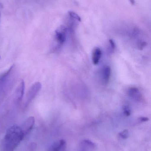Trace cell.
I'll use <instances>...</instances> for the list:
<instances>
[{
    "mask_svg": "<svg viewBox=\"0 0 151 151\" xmlns=\"http://www.w3.org/2000/svg\"><path fill=\"white\" fill-rule=\"evenodd\" d=\"M3 9V5L2 4L0 3V19H1V15Z\"/></svg>",
    "mask_w": 151,
    "mask_h": 151,
    "instance_id": "16",
    "label": "cell"
},
{
    "mask_svg": "<svg viewBox=\"0 0 151 151\" xmlns=\"http://www.w3.org/2000/svg\"><path fill=\"white\" fill-rule=\"evenodd\" d=\"M35 124V118L33 116L28 117L20 126L25 135L27 134L33 129Z\"/></svg>",
    "mask_w": 151,
    "mask_h": 151,
    "instance_id": "4",
    "label": "cell"
},
{
    "mask_svg": "<svg viewBox=\"0 0 151 151\" xmlns=\"http://www.w3.org/2000/svg\"><path fill=\"white\" fill-rule=\"evenodd\" d=\"M0 58H1V57H0Z\"/></svg>",
    "mask_w": 151,
    "mask_h": 151,
    "instance_id": "17",
    "label": "cell"
},
{
    "mask_svg": "<svg viewBox=\"0 0 151 151\" xmlns=\"http://www.w3.org/2000/svg\"><path fill=\"white\" fill-rule=\"evenodd\" d=\"M109 42H110V44H111V48L113 50L115 49V44L114 43L113 41V40H109Z\"/></svg>",
    "mask_w": 151,
    "mask_h": 151,
    "instance_id": "13",
    "label": "cell"
},
{
    "mask_svg": "<svg viewBox=\"0 0 151 151\" xmlns=\"http://www.w3.org/2000/svg\"><path fill=\"white\" fill-rule=\"evenodd\" d=\"M139 120L142 122H145L148 121L149 120V119L147 117H142L139 118Z\"/></svg>",
    "mask_w": 151,
    "mask_h": 151,
    "instance_id": "14",
    "label": "cell"
},
{
    "mask_svg": "<svg viewBox=\"0 0 151 151\" xmlns=\"http://www.w3.org/2000/svg\"><path fill=\"white\" fill-rule=\"evenodd\" d=\"M67 28L64 25L59 26L55 32L54 40L57 44V48H60L66 40Z\"/></svg>",
    "mask_w": 151,
    "mask_h": 151,
    "instance_id": "3",
    "label": "cell"
},
{
    "mask_svg": "<svg viewBox=\"0 0 151 151\" xmlns=\"http://www.w3.org/2000/svg\"><path fill=\"white\" fill-rule=\"evenodd\" d=\"M42 84L40 82L35 83L28 90L24 102V107L26 108L33 100L39 91L41 89Z\"/></svg>",
    "mask_w": 151,
    "mask_h": 151,
    "instance_id": "2",
    "label": "cell"
},
{
    "mask_svg": "<svg viewBox=\"0 0 151 151\" xmlns=\"http://www.w3.org/2000/svg\"><path fill=\"white\" fill-rule=\"evenodd\" d=\"M124 114L126 116H129L131 114V110L129 106H125L123 108Z\"/></svg>",
    "mask_w": 151,
    "mask_h": 151,
    "instance_id": "12",
    "label": "cell"
},
{
    "mask_svg": "<svg viewBox=\"0 0 151 151\" xmlns=\"http://www.w3.org/2000/svg\"><path fill=\"white\" fill-rule=\"evenodd\" d=\"M101 56H102V51L101 49L99 48H95L92 54V61L94 65H96L99 63Z\"/></svg>",
    "mask_w": 151,
    "mask_h": 151,
    "instance_id": "8",
    "label": "cell"
},
{
    "mask_svg": "<svg viewBox=\"0 0 151 151\" xmlns=\"http://www.w3.org/2000/svg\"><path fill=\"white\" fill-rule=\"evenodd\" d=\"M111 75V68L110 66H105L103 70V80L105 83H108Z\"/></svg>",
    "mask_w": 151,
    "mask_h": 151,
    "instance_id": "9",
    "label": "cell"
},
{
    "mask_svg": "<svg viewBox=\"0 0 151 151\" xmlns=\"http://www.w3.org/2000/svg\"><path fill=\"white\" fill-rule=\"evenodd\" d=\"M95 145L89 140H84L81 143L79 151H95Z\"/></svg>",
    "mask_w": 151,
    "mask_h": 151,
    "instance_id": "6",
    "label": "cell"
},
{
    "mask_svg": "<svg viewBox=\"0 0 151 151\" xmlns=\"http://www.w3.org/2000/svg\"><path fill=\"white\" fill-rule=\"evenodd\" d=\"M146 42H141V43H140V44H139V46H138V47H139V49H142L144 47H145V46H146Z\"/></svg>",
    "mask_w": 151,
    "mask_h": 151,
    "instance_id": "15",
    "label": "cell"
},
{
    "mask_svg": "<svg viewBox=\"0 0 151 151\" xmlns=\"http://www.w3.org/2000/svg\"><path fill=\"white\" fill-rule=\"evenodd\" d=\"M119 136L121 139H124V140L126 139L127 138H128L129 136V133L128 130L127 129H125V130L121 131L119 134Z\"/></svg>",
    "mask_w": 151,
    "mask_h": 151,
    "instance_id": "11",
    "label": "cell"
},
{
    "mask_svg": "<svg viewBox=\"0 0 151 151\" xmlns=\"http://www.w3.org/2000/svg\"><path fill=\"white\" fill-rule=\"evenodd\" d=\"M25 88V83L24 80H21L15 91V100L17 104L20 103L23 99Z\"/></svg>",
    "mask_w": 151,
    "mask_h": 151,
    "instance_id": "5",
    "label": "cell"
},
{
    "mask_svg": "<svg viewBox=\"0 0 151 151\" xmlns=\"http://www.w3.org/2000/svg\"><path fill=\"white\" fill-rule=\"evenodd\" d=\"M66 147L65 140L61 139L54 143L51 146L49 151H65Z\"/></svg>",
    "mask_w": 151,
    "mask_h": 151,
    "instance_id": "7",
    "label": "cell"
},
{
    "mask_svg": "<svg viewBox=\"0 0 151 151\" xmlns=\"http://www.w3.org/2000/svg\"><path fill=\"white\" fill-rule=\"evenodd\" d=\"M128 94L130 97L135 99H138L140 97L139 90L136 88H130L129 90Z\"/></svg>",
    "mask_w": 151,
    "mask_h": 151,
    "instance_id": "10",
    "label": "cell"
},
{
    "mask_svg": "<svg viewBox=\"0 0 151 151\" xmlns=\"http://www.w3.org/2000/svg\"><path fill=\"white\" fill-rule=\"evenodd\" d=\"M25 134L20 126L10 127L2 140L1 151H14L24 139Z\"/></svg>",
    "mask_w": 151,
    "mask_h": 151,
    "instance_id": "1",
    "label": "cell"
}]
</instances>
